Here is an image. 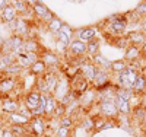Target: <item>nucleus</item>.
Returning a JSON list of instances; mask_svg holds the SVG:
<instances>
[{
    "label": "nucleus",
    "instance_id": "9d476101",
    "mask_svg": "<svg viewBox=\"0 0 146 137\" xmlns=\"http://www.w3.org/2000/svg\"><path fill=\"white\" fill-rule=\"evenodd\" d=\"M67 53H70L72 57H82V56H86V42H82L79 40L72 41L69 45Z\"/></svg>",
    "mask_w": 146,
    "mask_h": 137
},
{
    "label": "nucleus",
    "instance_id": "37998d69",
    "mask_svg": "<svg viewBox=\"0 0 146 137\" xmlns=\"http://www.w3.org/2000/svg\"><path fill=\"white\" fill-rule=\"evenodd\" d=\"M2 122H3V120H2V118H0V126H2Z\"/></svg>",
    "mask_w": 146,
    "mask_h": 137
},
{
    "label": "nucleus",
    "instance_id": "7ed1b4c3",
    "mask_svg": "<svg viewBox=\"0 0 146 137\" xmlns=\"http://www.w3.org/2000/svg\"><path fill=\"white\" fill-rule=\"evenodd\" d=\"M28 133L32 137H45L47 136V121L42 117H34L28 124Z\"/></svg>",
    "mask_w": 146,
    "mask_h": 137
},
{
    "label": "nucleus",
    "instance_id": "412c9836",
    "mask_svg": "<svg viewBox=\"0 0 146 137\" xmlns=\"http://www.w3.org/2000/svg\"><path fill=\"white\" fill-rule=\"evenodd\" d=\"M100 47H101V41L98 38H95V40L86 42V56L89 58H92L96 54H100Z\"/></svg>",
    "mask_w": 146,
    "mask_h": 137
},
{
    "label": "nucleus",
    "instance_id": "a18cd8bd",
    "mask_svg": "<svg viewBox=\"0 0 146 137\" xmlns=\"http://www.w3.org/2000/svg\"><path fill=\"white\" fill-rule=\"evenodd\" d=\"M0 22H2V13H0Z\"/></svg>",
    "mask_w": 146,
    "mask_h": 137
},
{
    "label": "nucleus",
    "instance_id": "58836bf2",
    "mask_svg": "<svg viewBox=\"0 0 146 137\" xmlns=\"http://www.w3.org/2000/svg\"><path fill=\"white\" fill-rule=\"evenodd\" d=\"M9 5V2H7V0H0V12H2L6 6Z\"/></svg>",
    "mask_w": 146,
    "mask_h": 137
},
{
    "label": "nucleus",
    "instance_id": "393cba45",
    "mask_svg": "<svg viewBox=\"0 0 146 137\" xmlns=\"http://www.w3.org/2000/svg\"><path fill=\"white\" fill-rule=\"evenodd\" d=\"M16 61V57L13 54H3L2 58H0V73H5V70L12 64V63H15Z\"/></svg>",
    "mask_w": 146,
    "mask_h": 137
},
{
    "label": "nucleus",
    "instance_id": "f257e3e1",
    "mask_svg": "<svg viewBox=\"0 0 146 137\" xmlns=\"http://www.w3.org/2000/svg\"><path fill=\"white\" fill-rule=\"evenodd\" d=\"M105 22L108 23V32H111L113 35H123L129 26V22L124 15H113Z\"/></svg>",
    "mask_w": 146,
    "mask_h": 137
},
{
    "label": "nucleus",
    "instance_id": "f8f14e48",
    "mask_svg": "<svg viewBox=\"0 0 146 137\" xmlns=\"http://www.w3.org/2000/svg\"><path fill=\"white\" fill-rule=\"evenodd\" d=\"M96 67L94 63H92V60L89 61V63H86L85 66H82L80 69H79V73H80V76L83 77V79H86L89 83H92V80L95 79V74H96Z\"/></svg>",
    "mask_w": 146,
    "mask_h": 137
},
{
    "label": "nucleus",
    "instance_id": "4c0bfd02",
    "mask_svg": "<svg viewBox=\"0 0 146 137\" xmlns=\"http://www.w3.org/2000/svg\"><path fill=\"white\" fill-rule=\"evenodd\" d=\"M2 137H16V136L12 133V130L6 126L5 128H2Z\"/></svg>",
    "mask_w": 146,
    "mask_h": 137
},
{
    "label": "nucleus",
    "instance_id": "7c9ffc66",
    "mask_svg": "<svg viewBox=\"0 0 146 137\" xmlns=\"http://www.w3.org/2000/svg\"><path fill=\"white\" fill-rule=\"evenodd\" d=\"M111 44L115 47V48H120V50H123V48H129V45H130V42H129V40H127V36H117V38H114L113 41H111Z\"/></svg>",
    "mask_w": 146,
    "mask_h": 137
},
{
    "label": "nucleus",
    "instance_id": "bb28decb",
    "mask_svg": "<svg viewBox=\"0 0 146 137\" xmlns=\"http://www.w3.org/2000/svg\"><path fill=\"white\" fill-rule=\"evenodd\" d=\"M10 5L15 7V10L18 12V15L22 16V15H25L28 9H29V5L28 2H23V0H13V2H10Z\"/></svg>",
    "mask_w": 146,
    "mask_h": 137
},
{
    "label": "nucleus",
    "instance_id": "c85d7f7f",
    "mask_svg": "<svg viewBox=\"0 0 146 137\" xmlns=\"http://www.w3.org/2000/svg\"><path fill=\"white\" fill-rule=\"evenodd\" d=\"M79 127L83 128L85 131H91V130H95V121L92 117H85L79 121Z\"/></svg>",
    "mask_w": 146,
    "mask_h": 137
},
{
    "label": "nucleus",
    "instance_id": "c03bdc74",
    "mask_svg": "<svg viewBox=\"0 0 146 137\" xmlns=\"http://www.w3.org/2000/svg\"><path fill=\"white\" fill-rule=\"evenodd\" d=\"M2 56H3V53H2V51H0V58H2Z\"/></svg>",
    "mask_w": 146,
    "mask_h": 137
},
{
    "label": "nucleus",
    "instance_id": "a878e982",
    "mask_svg": "<svg viewBox=\"0 0 146 137\" xmlns=\"http://www.w3.org/2000/svg\"><path fill=\"white\" fill-rule=\"evenodd\" d=\"M62 28H63V22L62 21H60L58 18H54L51 22H48L47 23V29L48 31H50L53 35H58L60 34V31H62Z\"/></svg>",
    "mask_w": 146,
    "mask_h": 137
},
{
    "label": "nucleus",
    "instance_id": "39448f33",
    "mask_svg": "<svg viewBox=\"0 0 146 137\" xmlns=\"http://www.w3.org/2000/svg\"><path fill=\"white\" fill-rule=\"evenodd\" d=\"M16 83H18V77H10V76H3L0 80V96L7 98L16 91Z\"/></svg>",
    "mask_w": 146,
    "mask_h": 137
},
{
    "label": "nucleus",
    "instance_id": "6e6552de",
    "mask_svg": "<svg viewBox=\"0 0 146 137\" xmlns=\"http://www.w3.org/2000/svg\"><path fill=\"white\" fill-rule=\"evenodd\" d=\"M42 80L45 82L47 85V89H48V93L50 95H54L56 89H57V85H58V80H60V76L54 71V70H48L44 76H41Z\"/></svg>",
    "mask_w": 146,
    "mask_h": 137
},
{
    "label": "nucleus",
    "instance_id": "473e14b6",
    "mask_svg": "<svg viewBox=\"0 0 146 137\" xmlns=\"http://www.w3.org/2000/svg\"><path fill=\"white\" fill-rule=\"evenodd\" d=\"M66 113H67V109H66V107L64 105H62V104H57V107H56V111H54V114H53V118H62V117H64L66 115Z\"/></svg>",
    "mask_w": 146,
    "mask_h": 137
},
{
    "label": "nucleus",
    "instance_id": "1a4fd4ad",
    "mask_svg": "<svg viewBox=\"0 0 146 137\" xmlns=\"http://www.w3.org/2000/svg\"><path fill=\"white\" fill-rule=\"evenodd\" d=\"M40 60V56L38 54H34V53H22L16 57V61L21 64V67L23 70H29V67L36 63Z\"/></svg>",
    "mask_w": 146,
    "mask_h": 137
},
{
    "label": "nucleus",
    "instance_id": "4468645a",
    "mask_svg": "<svg viewBox=\"0 0 146 137\" xmlns=\"http://www.w3.org/2000/svg\"><path fill=\"white\" fill-rule=\"evenodd\" d=\"M127 40L130 42V45H145L146 44V34L143 31H131L127 34Z\"/></svg>",
    "mask_w": 146,
    "mask_h": 137
},
{
    "label": "nucleus",
    "instance_id": "f03ea898",
    "mask_svg": "<svg viewBox=\"0 0 146 137\" xmlns=\"http://www.w3.org/2000/svg\"><path fill=\"white\" fill-rule=\"evenodd\" d=\"M100 108V115L105 117V118H110V120H117L118 118V109L115 107V101L114 98H108V99H102V101L96 102Z\"/></svg>",
    "mask_w": 146,
    "mask_h": 137
},
{
    "label": "nucleus",
    "instance_id": "e433bc0d",
    "mask_svg": "<svg viewBox=\"0 0 146 137\" xmlns=\"http://www.w3.org/2000/svg\"><path fill=\"white\" fill-rule=\"evenodd\" d=\"M60 32H62V34H64V35H67L70 40L73 38V34H75V32H73V29L69 26L67 23H63V28H62V31H60Z\"/></svg>",
    "mask_w": 146,
    "mask_h": 137
},
{
    "label": "nucleus",
    "instance_id": "79ce46f5",
    "mask_svg": "<svg viewBox=\"0 0 146 137\" xmlns=\"http://www.w3.org/2000/svg\"><path fill=\"white\" fill-rule=\"evenodd\" d=\"M5 76V74H2V73H0V80H2V77Z\"/></svg>",
    "mask_w": 146,
    "mask_h": 137
},
{
    "label": "nucleus",
    "instance_id": "0eeeda50",
    "mask_svg": "<svg viewBox=\"0 0 146 137\" xmlns=\"http://www.w3.org/2000/svg\"><path fill=\"white\" fill-rule=\"evenodd\" d=\"M40 98H41V93H40L38 91L32 89V91H29L28 93H25V96H23V99H22V104L32 113L34 109L38 108V105H40Z\"/></svg>",
    "mask_w": 146,
    "mask_h": 137
},
{
    "label": "nucleus",
    "instance_id": "c756f323",
    "mask_svg": "<svg viewBox=\"0 0 146 137\" xmlns=\"http://www.w3.org/2000/svg\"><path fill=\"white\" fill-rule=\"evenodd\" d=\"M133 96H135L133 91H130V89H124V88H118V86H115V98H123V99H127V101H130Z\"/></svg>",
    "mask_w": 146,
    "mask_h": 137
},
{
    "label": "nucleus",
    "instance_id": "6ab92c4d",
    "mask_svg": "<svg viewBox=\"0 0 146 137\" xmlns=\"http://www.w3.org/2000/svg\"><path fill=\"white\" fill-rule=\"evenodd\" d=\"M145 92H146V76L140 71L135 85H133V93L135 95H143Z\"/></svg>",
    "mask_w": 146,
    "mask_h": 137
},
{
    "label": "nucleus",
    "instance_id": "f3484780",
    "mask_svg": "<svg viewBox=\"0 0 146 137\" xmlns=\"http://www.w3.org/2000/svg\"><path fill=\"white\" fill-rule=\"evenodd\" d=\"M140 56H142V48L140 47L129 45V48L126 50V54H124V60L127 63H131V61L140 60Z\"/></svg>",
    "mask_w": 146,
    "mask_h": 137
},
{
    "label": "nucleus",
    "instance_id": "ea45409f",
    "mask_svg": "<svg viewBox=\"0 0 146 137\" xmlns=\"http://www.w3.org/2000/svg\"><path fill=\"white\" fill-rule=\"evenodd\" d=\"M140 107H143V108L146 107V92H145V93L142 95V101H140Z\"/></svg>",
    "mask_w": 146,
    "mask_h": 137
},
{
    "label": "nucleus",
    "instance_id": "a19ab883",
    "mask_svg": "<svg viewBox=\"0 0 146 137\" xmlns=\"http://www.w3.org/2000/svg\"><path fill=\"white\" fill-rule=\"evenodd\" d=\"M21 137H32L31 134H25V136H21Z\"/></svg>",
    "mask_w": 146,
    "mask_h": 137
},
{
    "label": "nucleus",
    "instance_id": "72a5a7b5",
    "mask_svg": "<svg viewBox=\"0 0 146 137\" xmlns=\"http://www.w3.org/2000/svg\"><path fill=\"white\" fill-rule=\"evenodd\" d=\"M54 136H56V137H72V133H70V128L57 127V130H56Z\"/></svg>",
    "mask_w": 146,
    "mask_h": 137
},
{
    "label": "nucleus",
    "instance_id": "cd10ccee",
    "mask_svg": "<svg viewBox=\"0 0 146 137\" xmlns=\"http://www.w3.org/2000/svg\"><path fill=\"white\" fill-rule=\"evenodd\" d=\"M127 69V61L126 60H117V61H111V67H110V71L111 73H121Z\"/></svg>",
    "mask_w": 146,
    "mask_h": 137
},
{
    "label": "nucleus",
    "instance_id": "c9c22d12",
    "mask_svg": "<svg viewBox=\"0 0 146 137\" xmlns=\"http://www.w3.org/2000/svg\"><path fill=\"white\" fill-rule=\"evenodd\" d=\"M135 10H136V13H137L140 18H145V16H146V2H143V3L137 5Z\"/></svg>",
    "mask_w": 146,
    "mask_h": 137
},
{
    "label": "nucleus",
    "instance_id": "ddd939ff",
    "mask_svg": "<svg viewBox=\"0 0 146 137\" xmlns=\"http://www.w3.org/2000/svg\"><path fill=\"white\" fill-rule=\"evenodd\" d=\"M23 50H25V53H34V54H38V56H41V53L44 51L42 45L35 38H27L23 41Z\"/></svg>",
    "mask_w": 146,
    "mask_h": 137
},
{
    "label": "nucleus",
    "instance_id": "a211bd4d",
    "mask_svg": "<svg viewBox=\"0 0 146 137\" xmlns=\"http://www.w3.org/2000/svg\"><path fill=\"white\" fill-rule=\"evenodd\" d=\"M114 101H115V107L118 109V114L120 115H130V113H131L130 101L123 99V98H114Z\"/></svg>",
    "mask_w": 146,
    "mask_h": 137
},
{
    "label": "nucleus",
    "instance_id": "2eb2a0df",
    "mask_svg": "<svg viewBox=\"0 0 146 137\" xmlns=\"http://www.w3.org/2000/svg\"><path fill=\"white\" fill-rule=\"evenodd\" d=\"M28 5H32V12H34V16L35 18H38V19H44L48 13H50V10H48V7L41 3V2H28Z\"/></svg>",
    "mask_w": 146,
    "mask_h": 137
},
{
    "label": "nucleus",
    "instance_id": "4be33fe9",
    "mask_svg": "<svg viewBox=\"0 0 146 137\" xmlns=\"http://www.w3.org/2000/svg\"><path fill=\"white\" fill-rule=\"evenodd\" d=\"M91 60H92V63H94L96 67H100V69L110 70V67H111V61H110L108 58H105L101 53H100V54H96L95 57H92Z\"/></svg>",
    "mask_w": 146,
    "mask_h": 137
},
{
    "label": "nucleus",
    "instance_id": "423d86ee",
    "mask_svg": "<svg viewBox=\"0 0 146 137\" xmlns=\"http://www.w3.org/2000/svg\"><path fill=\"white\" fill-rule=\"evenodd\" d=\"M40 60L47 66L48 70H54L58 67L60 64V57L57 56V53H53V51H48V50H44L40 56Z\"/></svg>",
    "mask_w": 146,
    "mask_h": 137
},
{
    "label": "nucleus",
    "instance_id": "b1692460",
    "mask_svg": "<svg viewBox=\"0 0 146 137\" xmlns=\"http://www.w3.org/2000/svg\"><path fill=\"white\" fill-rule=\"evenodd\" d=\"M23 71V69L21 67V64L18 63V61H15V63H12L6 70H5V76H10V77H19V74Z\"/></svg>",
    "mask_w": 146,
    "mask_h": 137
},
{
    "label": "nucleus",
    "instance_id": "9b49d317",
    "mask_svg": "<svg viewBox=\"0 0 146 137\" xmlns=\"http://www.w3.org/2000/svg\"><path fill=\"white\" fill-rule=\"evenodd\" d=\"M96 35H98V29H96L95 26L82 28V29L78 31V38H79V41H82V42H89V41L95 40Z\"/></svg>",
    "mask_w": 146,
    "mask_h": 137
},
{
    "label": "nucleus",
    "instance_id": "5701e85b",
    "mask_svg": "<svg viewBox=\"0 0 146 137\" xmlns=\"http://www.w3.org/2000/svg\"><path fill=\"white\" fill-rule=\"evenodd\" d=\"M57 99L53 95H47V104H45V117L47 118H53V114L57 107Z\"/></svg>",
    "mask_w": 146,
    "mask_h": 137
},
{
    "label": "nucleus",
    "instance_id": "dca6fc26",
    "mask_svg": "<svg viewBox=\"0 0 146 137\" xmlns=\"http://www.w3.org/2000/svg\"><path fill=\"white\" fill-rule=\"evenodd\" d=\"M2 13V22H5L6 25L7 23H10V22H13V21H16L18 18H19V15H18V12L15 10V7L10 5V2H9V5L0 12Z\"/></svg>",
    "mask_w": 146,
    "mask_h": 137
},
{
    "label": "nucleus",
    "instance_id": "aec40b11",
    "mask_svg": "<svg viewBox=\"0 0 146 137\" xmlns=\"http://www.w3.org/2000/svg\"><path fill=\"white\" fill-rule=\"evenodd\" d=\"M32 76H36V77H41V76H44V74L48 71V69H47V66L42 63L41 60H38L36 63H34L31 67H29V70H28Z\"/></svg>",
    "mask_w": 146,
    "mask_h": 137
},
{
    "label": "nucleus",
    "instance_id": "f704fd0d",
    "mask_svg": "<svg viewBox=\"0 0 146 137\" xmlns=\"http://www.w3.org/2000/svg\"><path fill=\"white\" fill-rule=\"evenodd\" d=\"M117 126H118L117 120H110V118H107L105 122H104V126H102V128H101V131H102V130H108V128H114V127H117Z\"/></svg>",
    "mask_w": 146,
    "mask_h": 137
},
{
    "label": "nucleus",
    "instance_id": "20e7f679",
    "mask_svg": "<svg viewBox=\"0 0 146 137\" xmlns=\"http://www.w3.org/2000/svg\"><path fill=\"white\" fill-rule=\"evenodd\" d=\"M22 105V101H19L18 98H3L0 99V113H2L5 117L10 115V114H15L19 111Z\"/></svg>",
    "mask_w": 146,
    "mask_h": 137
},
{
    "label": "nucleus",
    "instance_id": "49530a36",
    "mask_svg": "<svg viewBox=\"0 0 146 137\" xmlns=\"http://www.w3.org/2000/svg\"><path fill=\"white\" fill-rule=\"evenodd\" d=\"M145 113H146V107H145Z\"/></svg>",
    "mask_w": 146,
    "mask_h": 137
},
{
    "label": "nucleus",
    "instance_id": "2f4dec72",
    "mask_svg": "<svg viewBox=\"0 0 146 137\" xmlns=\"http://www.w3.org/2000/svg\"><path fill=\"white\" fill-rule=\"evenodd\" d=\"M73 124H75V120H73L70 115H64L58 120V127H64V128H72Z\"/></svg>",
    "mask_w": 146,
    "mask_h": 137
}]
</instances>
